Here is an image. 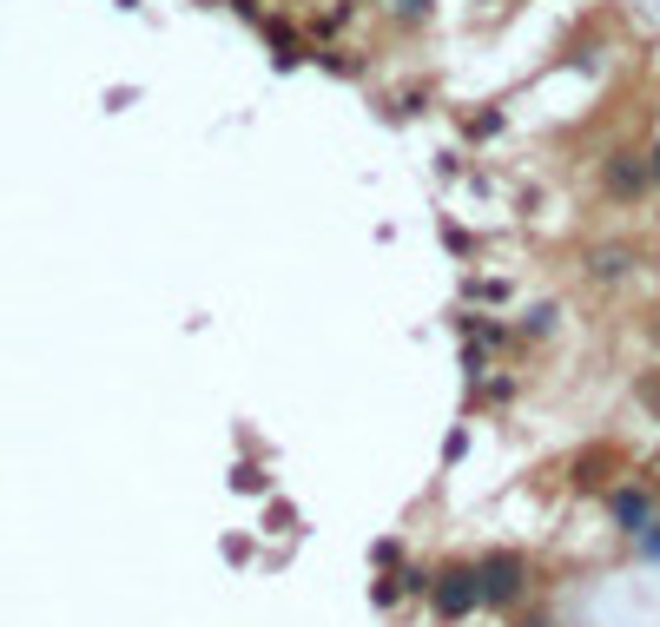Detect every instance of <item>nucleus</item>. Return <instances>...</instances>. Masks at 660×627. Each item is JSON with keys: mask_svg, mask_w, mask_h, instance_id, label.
<instances>
[{"mask_svg": "<svg viewBox=\"0 0 660 627\" xmlns=\"http://www.w3.org/2000/svg\"><path fill=\"white\" fill-rule=\"evenodd\" d=\"M522 555H489L483 569H476V588H483V602L489 608H509V602H522Z\"/></svg>", "mask_w": 660, "mask_h": 627, "instance_id": "obj_1", "label": "nucleus"}, {"mask_svg": "<svg viewBox=\"0 0 660 627\" xmlns=\"http://www.w3.org/2000/svg\"><path fill=\"white\" fill-rule=\"evenodd\" d=\"M602 185H608L615 198H641V192L654 185V172H648V159H635V152H615V159L602 165Z\"/></svg>", "mask_w": 660, "mask_h": 627, "instance_id": "obj_2", "label": "nucleus"}, {"mask_svg": "<svg viewBox=\"0 0 660 627\" xmlns=\"http://www.w3.org/2000/svg\"><path fill=\"white\" fill-rule=\"evenodd\" d=\"M476 602H483V588H476V575H469V569H450V575L436 582V615H443V621H463Z\"/></svg>", "mask_w": 660, "mask_h": 627, "instance_id": "obj_3", "label": "nucleus"}, {"mask_svg": "<svg viewBox=\"0 0 660 627\" xmlns=\"http://www.w3.org/2000/svg\"><path fill=\"white\" fill-rule=\"evenodd\" d=\"M615 522H621V529H641V522H648V496H641V489H621V496H615Z\"/></svg>", "mask_w": 660, "mask_h": 627, "instance_id": "obj_4", "label": "nucleus"}, {"mask_svg": "<svg viewBox=\"0 0 660 627\" xmlns=\"http://www.w3.org/2000/svg\"><path fill=\"white\" fill-rule=\"evenodd\" d=\"M588 271H595V278H608V284H615V278H621V271H628V251H595V258H588Z\"/></svg>", "mask_w": 660, "mask_h": 627, "instance_id": "obj_5", "label": "nucleus"}, {"mask_svg": "<svg viewBox=\"0 0 660 627\" xmlns=\"http://www.w3.org/2000/svg\"><path fill=\"white\" fill-rule=\"evenodd\" d=\"M648 172H654V185H660V145H654V152H648Z\"/></svg>", "mask_w": 660, "mask_h": 627, "instance_id": "obj_6", "label": "nucleus"}]
</instances>
